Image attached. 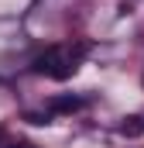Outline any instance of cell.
Segmentation results:
<instances>
[{"instance_id": "4", "label": "cell", "mask_w": 144, "mask_h": 148, "mask_svg": "<svg viewBox=\"0 0 144 148\" xmlns=\"http://www.w3.org/2000/svg\"><path fill=\"white\" fill-rule=\"evenodd\" d=\"M48 117H52L48 110H45V114H28V121H31V124H48Z\"/></svg>"}, {"instance_id": "1", "label": "cell", "mask_w": 144, "mask_h": 148, "mask_svg": "<svg viewBox=\"0 0 144 148\" xmlns=\"http://www.w3.org/2000/svg\"><path fill=\"white\" fill-rule=\"evenodd\" d=\"M79 55H82V48H65V45H55V48H45L41 55H38L35 62H31V69L38 76H48V79H69L75 76L79 69Z\"/></svg>"}, {"instance_id": "2", "label": "cell", "mask_w": 144, "mask_h": 148, "mask_svg": "<svg viewBox=\"0 0 144 148\" xmlns=\"http://www.w3.org/2000/svg\"><path fill=\"white\" fill-rule=\"evenodd\" d=\"M82 97H52L48 100V114H75V110H82Z\"/></svg>"}, {"instance_id": "3", "label": "cell", "mask_w": 144, "mask_h": 148, "mask_svg": "<svg viewBox=\"0 0 144 148\" xmlns=\"http://www.w3.org/2000/svg\"><path fill=\"white\" fill-rule=\"evenodd\" d=\"M117 131H120L124 138H137V134H144V117H124Z\"/></svg>"}, {"instance_id": "5", "label": "cell", "mask_w": 144, "mask_h": 148, "mask_svg": "<svg viewBox=\"0 0 144 148\" xmlns=\"http://www.w3.org/2000/svg\"><path fill=\"white\" fill-rule=\"evenodd\" d=\"M3 148H35V145H31V141H7Z\"/></svg>"}]
</instances>
